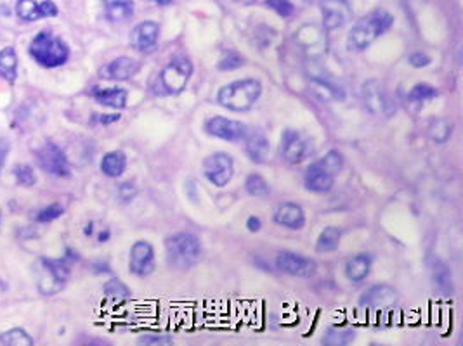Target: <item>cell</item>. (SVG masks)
Segmentation results:
<instances>
[{
    "label": "cell",
    "mask_w": 463,
    "mask_h": 346,
    "mask_svg": "<svg viewBox=\"0 0 463 346\" xmlns=\"http://www.w3.org/2000/svg\"><path fill=\"white\" fill-rule=\"evenodd\" d=\"M262 94V85L255 78L236 80L228 83L219 91L217 102L222 108L235 113H245L259 101Z\"/></svg>",
    "instance_id": "cell-1"
},
{
    "label": "cell",
    "mask_w": 463,
    "mask_h": 346,
    "mask_svg": "<svg viewBox=\"0 0 463 346\" xmlns=\"http://www.w3.org/2000/svg\"><path fill=\"white\" fill-rule=\"evenodd\" d=\"M392 21H394L392 16L385 11L372 12L352 26L347 36V47L354 52L365 51L378 36L384 35L391 28Z\"/></svg>",
    "instance_id": "cell-2"
},
{
    "label": "cell",
    "mask_w": 463,
    "mask_h": 346,
    "mask_svg": "<svg viewBox=\"0 0 463 346\" xmlns=\"http://www.w3.org/2000/svg\"><path fill=\"white\" fill-rule=\"evenodd\" d=\"M191 76L193 62L184 56H177L160 71L153 91L158 95H179L188 86Z\"/></svg>",
    "instance_id": "cell-3"
},
{
    "label": "cell",
    "mask_w": 463,
    "mask_h": 346,
    "mask_svg": "<svg viewBox=\"0 0 463 346\" xmlns=\"http://www.w3.org/2000/svg\"><path fill=\"white\" fill-rule=\"evenodd\" d=\"M30 54L39 65L45 68H58L65 65L69 58V49L61 38L52 33L40 32L30 43Z\"/></svg>",
    "instance_id": "cell-4"
},
{
    "label": "cell",
    "mask_w": 463,
    "mask_h": 346,
    "mask_svg": "<svg viewBox=\"0 0 463 346\" xmlns=\"http://www.w3.org/2000/svg\"><path fill=\"white\" fill-rule=\"evenodd\" d=\"M166 260L175 268H188L195 265L202 253V244L195 234L179 232L165 241Z\"/></svg>",
    "instance_id": "cell-5"
},
{
    "label": "cell",
    "mask_w": 463,
    "mask_h": 346,
    "mask_svg": "<svg viewBox=\"0 0 463 346\" xmlns=\"http://www.w3.org/2000/svg\"><path fill=\"white\" fill-rule=\"evenodd\" d=\"M36 286L39 291L44 295H54L63 289L65 282L69 277V268L63 260H40L36 264Z\"/></svg>",
    "instance_id": "cell-6"
},
{
    "label": "cell",
    "mask_w": 463,
    "mask_h": 346,
    "mask_svg": "<svg viewBox=\"0 0 463 346\" xmlns=\"http://www.w3.org/2000/svg\"><path fill=\"white\" fill-rule=\"evenodd\" d=\"M235 173L233 158L226 152H214L203 161V175L215 187H226Z\"/></svg>",
    "instance_id": "cell-7"
},
{
    "label": "cell",
    "mask_w": 463,
    "mask_h": 346,
    "mask_svg": "<svg viewBox=\"0 0 463 346\" xmlns=\"http://www.w3.org/2000/svg\"><path fill=\"white\" fill-rule=\"evenodd\" d=\"M205 130L206 134L212 135V137H217L229 142L243 141L246 137V134H248L246 125H243L241 122H236V119L224 118V116H212V118L206 119Z\"/></svg>",
    "instance_id": "cell-8"
},
{
    "label": "cell",
    "mask_w": 463,
    "mask_h": 346,
    "mask_svg": "<svg viewBox=\"0 0 463 346\" xmlns=\"http://www.w3.org/2000/svg\"><path fill=\"white\" fill-rule=\"evenodd\" d=\"M319 8L323 16V28L328 32L344 28L352 19V8L349 0H321Z\"/></svg>",
    "instance_id": "cell-9"
},
{
    "label": "cell",
    "mask_w": 463,
    "mask_h": 346,
    "mask_svg": "<svg viewBox=\"0 0 463 346\" xmlns=\"http://www.w3.org/2000/svg\"><path fill=\"white\" fill-rule=\"evenodd\" d=\"M36 161H39L40 168L45 170L51 175H56V177H68L72 173L66 154L52 142L42 146L36 151Z\"/></svg>",
    "instance_id": "cell-10"
},
{
    "label": "cell",
    "mask_w": 463,
    "mask_h": 346,
    "mask_svg": "<svg viewBox=\"0 0 463 346\" xmlns=\"http://www.w3.org/2000/svg\"><path fill=\"white\" fill-rule=\"evenodd\" d=\"M311 152V142L299 130H285L281 137V154L292 165L304 161Z\"/></svg>",
    "instance_id": "cell-11"
},
{
    "label": "cell",
    "mask_w": 463,
    "mask_h": 346,
    "mask_svg": "<svg viewBox=\"0 0 463 346\" xmlns=\"http://www.w3.org/2000/svg\"><path fill=\"white\" fill-rule=\"evenodd\" d=\"M361 95L366 108H368L372 113H375V115L389 116L394 113L392 101L389 99L387 91H385V86L382 85L380 82H376V80L366 82L365 85H363Z\"/></svg>",
    "instance_id": "cell-12"
},
{
    "label": "cell",
    "mask_w": 463,
    "mask_h": 346,
    "mask_svg": "<svg viewBox=\"0 0 463 346\" xmlns=\"http://www.w3.org/2000/svg\"><path fill=\"white\" fill-rule=\"evenodd\" d=\"M398 303V291L387 284L373 286L368 291H365L359 299V307L372 312H384L396 307Z\"/></svg>",
    "instance_id": "cell-13"
},
{
    "label": "cell",
    "mask_w": 463,
    "mask_h": 346,
    "mask_svg": "<svg viewBox=\"0 0 463 346\" xmlns=\"http://www.w3.org/2000/svg\"><path fill=\"white\" fill-rule=\"evenodd\" d=\"M276 267L281 272L295 277H311L316 274V262L311 258H305L304 255L292 251L279 253L276 258Z\"/></svg>",
    "instance_id": "cell-14"
},
{
    "label": "cell",
    "mask_w": 463,
    "mask_h": 346,
    "mask_svg": "<svg viewBox=\"0 0 463 346\" xmlns=\"http://www.w3.org/2000/svg\"><path fill=\"white\" fill-rule=\"evenodd\" d=\"M129 268L139 277H144L155 270V249L148 241H138L132 246Z\"/></svg>",
    "instance_id": "cell-15"
},
{
    "label": "cell",
    "mask_w": 463,
    "mask_h": 346,
    "mask_svg": "<svg viewBox=\"0 0 463 346\" xmlns=\"http://www.w3.org/2000/svg\"><path fill=\"white\" fill-rule=\"evenodd\" d=\"M335 175L336 173H333L321 161L312 163L305 173V187L316 194H325V192L332 191L333 184H335Z\"/></svg>",
    "instance_id": "cell-16"
},
{
    "label": "cell",
    "mask_w": 463,
    "mask_h": 346,
    "mask_svg": "<svg viewBox=\"0 0 463 346\" xmlns=\"http://www.w3.org/2000/svg\"><path fill=\"white\" fill-rule=\"evenodd\" d=\"M297 42L311 58H321L326 52V36L316 25H305L297 32Z\"/></svg>",
    "instance_id": "cell-17"
},
{
    "label": "cell",
    "mask_w": 463,
    "mask_h": 346,
    "mask_svg": "<svg viewBox=\"0 0 463 346\" xmlns=\"http://www.w3.org/2000/svg\"><path fill=\"white\" fill-rule=\"evenodd\" d=\"M160 36V26L155 21L139 23L131 33V45L139 52H149L155 49Z\"/></svg>",
    "instance_id": "cell-18"
},
{
    "label": "cell",
    "mask_w": 463,
    "mask_h": 346,
    "mask_svg": "<svg viewBox=\"0 0 463 346\" xmlns=\"http://www.w3.org/2000/svg\"><path fill=\"white\" fill-rule=\"evenodd\" d=\"M141 69V65H139L136 59L132 58H116L113 59L111 62L105 66L101 69V76L105 80H116V82H123V80H129L136 75V73Z\"/></svg>",
    "instance_id": "cell-19"
},
{
    "label": "cell",
    "mask_w": 463,
    "mask_h": 346,
    "mask_svg": "<svg viewBox=\"0 0 463 346\" xmlns=\"http://www.w3.org/2000/svg\"><path fill=\"white\" fill-rule=\"evenodd\" d=\"M274 222L283 227L293 229V231H299L305 225V213L295 203H283L276 208L274 211Z\"/></svg>",
    "instance_id": "cell-20"
},
{
    "label": "cell",
    "mask_w": 463,
    "mask_h": 346,
    "mask_svg": "<svg viewBox=\"0 0 463 346\" xmlns=\"http://www.w3.org/2000/svg\"><path fill=\"white\" fill-rule=\"evenodd\" d=\"M92 97L106 108L123 109L127 106L129 94L125 89H92Z\"/></svg>",
    "instance_id": "cell-21"
},
{
    "label": "cell",
    "mask_w": 463,
    "mask_h": 346,
    "mask_svg": "<svg viewBox=\"0 0 463 346\" xmlns=\"http://www.w3.org/2000/svg\"><path fill=\"white\" fill-rule=\"evenodd\" d=\"M245 151L248 158L254 163H264L269 156V141L262 132H254L252 135L246 134Z\"/></svg>",
    "instance_id": "cell-22"
},
{
    "label": "cell",
    "mask_w": 463,
    "mask_h": 346,
    "mask_svg": "<svg viewBox=\"0 0 463 346\" xmlns=\"http://www.w3.org/2000/svg\"><path fill=\"white\" fill-rule=\"evenodd\" d=\"M312 86H314V92L321 94L323 99H335V101H342L345 97L344 86L341 83H336L333 78L328 76L316 75L312 76Z\"/></svg>",
    "instance_id": "cell-23"
},
{
    "label": "cell",
    "mask_w": 463,
    "mask_h": 346,
    "mask_svg": "<svg viewBox=\"0 0 463 346\" xmlns=\"http://www.w3.org/2000/svg\"><path fill=\"white\" fill-rule=\"evenodd\" d=\"M106 8V16L113 23H123L134 14V2L132 0H103Z\"/></svg>",
    "instance_id": "cell-24"
},
{
    "label": "cell",
    "mask_w": 463,
    "mask_h": 346,
    "mask_svg": "<svg viewBox=\"0 0 463 346\" xmlns=\"http://www.w3.org/2000/svg\"><path fill=\"white\" fill-rule=\"evenodd\" d=\"M369 268H372V256L363 253V255H358L352 260H349L347 265H345V275H347L349 281L361 282L368 277Z\"/></svg>",
    "instance_id": "cell-25"
},
{
    "label": "cell",
    "mask_w": 463,
    "mask_h": 346,
    "mask_svg": "<svg viewBox=\"0 0 463 346\" xmlns=\"http://www.w3.org/2000/svg\"><path fill=\"white\" fill-rule=\"evenodd\" d=\"M127 168V156L123 154L122 151H111L103 158L101 161V172L108 177H120L123 172Z\"/></svg>",
    "instance_id": "cell-26"
},
{
    "label": "cell",
    "mask_w": 463,
    "mask_h": 346,
    "mask_svg": "<svg viewBox=\"0 0 463 346\" xmlns=\"http://www.w3.org/2000/svg\"><path fill=\"white\" fill-rule=\"evenodd\" d=\"M0 76L9 83L16 82L18 76V56L12 47H6L0 52Z\"/></svg>",
    "instance_id": "cell-27"
},
{
    "label": "cell",
    "mask_w": 463,
    "mask_h": 346,
    "mask_svg": "<svg viewBox=\"0 0 463 346\" xmlns=\"http://www.w3.org/2000/svg\"><path fill=\"white\" fill-rule=\"evenodd\" d=\"M342 232L338 227H326L325 231L319 234L318 241H316V251L318 253H332L341 246Z\"/></svg>",
    "instance_id": "cell-28"
},
{
    "label": "cell",
    "mask_w": 463,
    "mask_h": 346,
    "mask_svg": "<svg viewBox=\"0 0 463 346\" xmlns=\"http://www.w3.org/2000/svg\"><path fill=\"white\" fill-rule=\"evenodd\" d=\"M451 132L453 125L446 118L434 119V122L431 123V128H429V135H431V139L435 142V144H444V142L451 137Z\"/></svg>",
    "instance_id": "cell-29"
},
{
    "label": "cell",
    "mask_w": 463,
    "mask_h": 346,
    "mask_svg": "<svg viewBox=\"0 0 463 346\" xmlns=\"http://www.w3.org/2000/svg\"><path fill=\"white\" fill-rule=\"evenodd\" d=\"M0 345L4 346H32L33 341L23 329H11L0 334Z\"/></svg>",
    "instance_id": "cell-30"
},
{
    "label": "cell",
    "mask_w": 463,
    "mask_h": 346,
    "mask_svg": "<svg viewBox=\"0 0 463 346\" xmlns=\"http://www.w3.org/2000/svg\"><path fill=\"white\" fill-rule=\"evenodd\" d=\"M16 14L19 16V19L23 21H36L40 19V11H39V4H36L35 0H18V4H16Z\"/></svg>",
    "instance_id": "cell-31"
},
{
    "label": "cell",
    "mask_w": 463,
    "mask_h": 346,
    "mask_svg": "<svg viewBox=\"0 0 463 346\" xmlns=\"http://www.w3.org/2000/svg\"><path fill=\"white\" fill-rule=\"evenodd\" d=\"M245 189L250 196H255V198H262V196L269 194L268 182H266L259 173H252V175L246 177Z\"/></svg>",
    "instance_id": "cell-32"
},
{
    "label": "cell",
    "mask_w": 463,
    "mask_h": 346,
    "mask_svg": "<svg viewBox=\"0 0 463 346\" xmlns=\"http://www.w3.org/2000/svg\"><path fill=\"white\" fill-rule=\"evenodd\" d=\"M354 341V332L351 329H330L323 343L326 345H349Z\"/></svg>",
    "instance_id": "cell-33"
},
{
    "label": "cell",
    "mask_w": 463,
    "mask_h": 346,
    "mask_svg": "<svg viewBox=\"0 0 463 346\" xmlns=\"http://www.w3.org/2000/svg\"><path fill=\"white\" fill-rule=\"evenodd\" d=\"M438 89L432 85H427V83H420V85H415L409 92V99L415 102H425L431 101V99L438 97Z\"/></svg>",
    "instance_id": "cell-34"
},
{
    "label": "cell",
    "mask_w": 463,
    "mask_h": 346,
    "mask_svg": "<svg viewBox=\"0 0 463 346\" xmlns=\"http://www.w3.org/2000/svg\"><path fill=\"white\" fill-rule=\"evenodd\" d=\"M105 291H106V296H108V298H111V299H115V301H123V299L131 296V291H129V289L125 288V286H123L120 281L108 282V284H106V288H105Z\"/></svg>",
    "instance_id": "cell-35"
},
{
    "label": "cell",
    "mask_w": 463,
    "mask_h": 346,
    "mask_svg": "<svg viewBox=\"0 0 463 346\" xmlns=\"http://www.w3.org/2000/svg\"><path fill=\"white\" fill-rule=\"evenodd\" d=\"M16 181L19 185H25V187H32L35 184V173H33L32 166L28 165H19L14 168Z\"/></svg>",
    "instance_id": "cell-36"
},
{
    "label": "cell",
    "mask_w": 463,
    "mask_h": 346,
    "mask_svg": "<svg viewBox=\"0 0 463 346\" xmlns=\"http://www.w3.org/2000/svg\"><path fill=\"white\" fill-rule=\"evenodd\" d=\"M243 65H245V62H243L241 56H238L236 52H228V54L219 61V69H221V71H233V69L241 68Z\"/></svg>",
    "instance_id": "cell-37"
},
{
    "label": "cell",
    "mask_w": 463,
    "mask_h": 346,
    "mask_svg": "<svg viewBox=\"0 0 463 346\" xmlns=\"http://www.w3.org/2000/svg\"><path fill=\"white\" fill-rule=\"evenodd\" d=\"M266 4H268L272 11L278 12L279 16H283V18H286V16H290L293 12V5L292 2H288V0H266Z\"/></svg>",
    "instance_id": "cell-38"
},
{
    "label": "cell",
    "mask_w": 463,
    "mask_h": 346,
    "mask_svg": "<svg viewBox=\"0 0 463 346\" xmlns=\"http://www.w3.org/2000/svg\"><path fill=\"white\" fill-rule=\"evenodd\" d=\"M63 213V208L59 205H51L47 206L45 209H42V211L39 213V216H36V220L42 222V224H47V222H52L56 220L58 216H61Z\"/></svg>",
    "instance_id": "cell-39"
},
{
    "label": "cell",
    "mask_w": 463,
    "mask_h": 346,
    "mask_svg": "<svg viewBox=\"0 0 463 346\" xmlns=\"http://www.w3.org/2000/svg\"><path fill=\"white\" fill-rule=\"evenodd\" d=\"M39 11L40 18H54V16H58V8H56V4L49 2V0L39 4Z\"/></svg>",
    "instance_id": "cell-40"
},
{
    "label": "cell",
    "mask_w": 463,
    "mask_h": 346,
    "mask_svg": "<svg viewBox=\"0 0 463 346\" xmlns=\"http://www.w3.org/2000/svg\"><path fill=\"white\" fill-rule=\"evenodd\" d=\"M409 65L413 68H425V66L431 65V58L427 54H422V52H416V54L409 56Z\"/></svg>",
    "instance_id": "cell-41"
},
{
    "label": "cell",
    "mask_w": 463,
    "mask_h": 346,
    "mask_svg": "<svg viewBox=\"0 0 463 346\" xmlns=\"http://www.w3.org/2000/svg\"><path fill=\"white\" fill-rule=\"evenodd\" d=\"M136 196V187L132 184H123L120 185V198L123 199V201H131L132 198Z\"/></svg>",
    "instance_id": "cell-42"
},
{
    "label": "cell",
    "mask_w": 463,
    "mask_h": 346,
    "mask_svg": "<svg viewBox=\"0 0 463 346\" xmlns=\"http://www.w3.org/2000/svg\"><path fill=\"white\" fill-rule=\"evenodd\" d=\"M261 227H262L261 218H257V216H250L248 220H246V229H248L250 232H259Z\"/></svg>",
    "instance_id": "cell-43"
},
{
    "label": "cell",
    "mask_w": 463,
    "mask_h": 346,
    "mask_svg": "<svg viewBox=\"0 0 463 346\" xmlns=\"http://www.w3.org/2000/svg\"><path fill=\"white\" fill-rule=\"evenodd\" d=\"M94 122L99 123H115L120 119V115H103V116H94Z\"/></svg>",
    "instance_id": "cell-44"
},
{
    "label": "cell",
    "mask_w": 463,
    "mask_h": 346,
    "mask_svg": "<svg viewBox=\"0 0 463 346\" xmlns=\"http://www.w3.org/2000/svg\"><path fill=\"white\" fill-rule=\"evenodd\" d=\"M163 338H156V336H149V338H142L141 343H144V345H169V341H162Z\"/></svg>",
    "instance_id": "cell-45"
},
{
    "label": "cell",
    "mask_w": 463,
    "mask_h": 346,
    "mask_svg": "<svg viewBox=\"0 0 463 346\" xmlns=\"http://www.w3.org/2000/svg\"><path fill=\"white\" fill-rule=\"evenodd\" d=\"M8 151L9 148L8 146H0V170L4 168V163H6V158H8Z\"/></svg>",
    "instance_id": "cell-46"
},
{
    "label": "cell",
    "mask_w": 463,
    "mask_h": 346,
    "mask_svg": "<svg viewBox=\"0 0 463 346\" xmlns=\"http://www.w3.org/2000/svg\"><path fill=\"white\" fill-rule=\"evenodd\" d=\"M153 2H156V4H162V5L171 4V0H153Z\"/></svg>",
    "instance_id": "cell-47"
},
{
    "label": "cell",
    "mask_w": 463,
    "mask_h": 346,
    "mask_svg": "<svg viewBox=\"0 0 463 346\" xmlns=\"http://www.w3.org/2000/svg\"><path fill=\"white\" fill-rule=\"evenodd\" d=\"M0 224H2V216H0Z\"/></svg>",
    "instance_id": "cell-48"
}]
</instances>
